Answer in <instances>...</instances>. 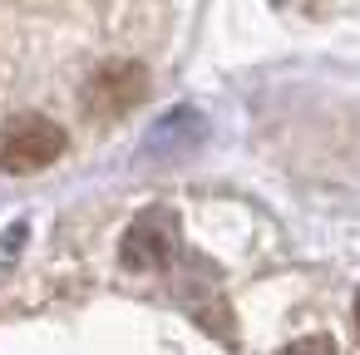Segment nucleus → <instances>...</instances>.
Here are the masks:
<instances>
[{"instance_id": "obj_1", "label": "nucleus", "mask_w": 360, "mask_h": 355, "mask_svg": "<svg viewBox=\"0 0 360 355\" xmlns=\"http://www.w3.org/2000/svg\"><path fill=\"white\" fill-rule=\"evenodd\" d=\"M65 148H70L65 129L45 114H15L0 124V173H11V178H30V173L60 163Z\"/></svg>"}, {"instance_id": "obj_2", "label": "nucleus", "mask_w": 360, "mask_h": 355, "mask_svg": "<svg viewBox=\"0 0 360 355\" xmlns=\"http://www.w3.org/2000/svg\"><path fill=\"white\" fill-rule=\"evenodd\" d=\"M143 94H148V70L134 65V60H114V65H104V70L89 75V84H84V109H89L94 119H119V114H129Z\"/></svg>"}, {"instance_id": "obj_3", "label": "nucleus", "mask_w": 360, "mask_h": 355, "mask_svg": "<svg viewBox=\"0 0 360 355\" xmlns=\"http://www.w3.org/2000/svg\"><path fill=\"white\" fill-rule=\"evenodd\" d=\"M173 247H178V217L153 207V212L134 217V227L124 232L119 262H124L129 271H158V266L173 257Z\"/></svg>"}, {"instance_id": "obj_4", "label": "nucleus", "mask_w": 360, "mask_h": 355, "mask_svg": "<svg viewBox=\"0 0 360 355\" xmlns=\"http://www.w3.org/2000/svg\"><path fill=\"white\" fill-rule=\"evenodd\" d=\"M276 355H340L330 335H296L291 345H281Z\"/></svg>"}, {"instance_id": "obj_5", "label": "nucleus", "mask_w": 360, "mask_h": 355, "mask_svg": "<svg viewBox=\"0 0 360 355\" xmlns=\"http://www.w3.org/2000/svg\"><path fill=\"white\" fill-rule=\"evenodd\" d=\"M355 335H360V296H355Z\"/></svg>"}]
</instances>
